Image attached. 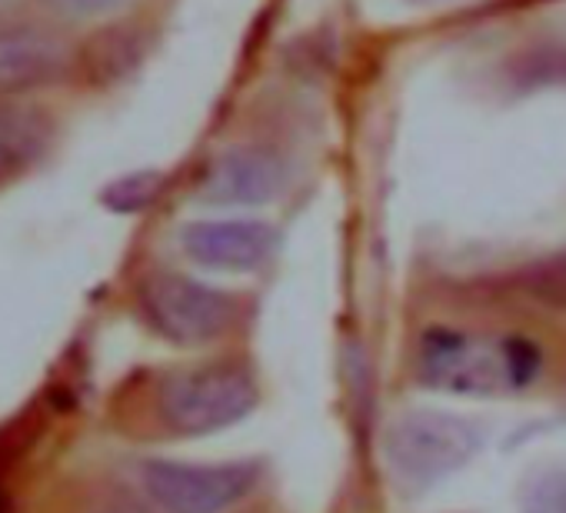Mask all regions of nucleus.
Masks as SVG:
<instances>
[{
    "label": "nucleus",
    "instance_id": "obj_10",
    "mask_svg": "<svg viewBox=\"0 0 566 513\" xmlns=\"http://www.w3.org/2000/svg\"><path fill=\"white\" fill-rule=\"evenodd\" d=\"M137 41L124 31H104L97 38H91L81 51V67L91 74V81H107L124 74L127 61L134 57Z\"/></svg>",
    "mask_w": 566,
    "mask_h": 513
},
{
    "label": "nucleus",
    "instance_id": "obj_1",
    "mask_svg": "<svg viewBox=\"0 0 566 513\" xmlns=\"http://www.w3.org/2000/svg\"><path fill=\"white\" fill-rule=\"evenodd\" d=\"M413 374L423 387L453 397H516L543 374V350L523 334H483L427 327L413 347Z\"/></svg>",
    "mask_w": 566,
    "mask_h": 513
},
{
    "label": "nucleus",
    "instance_id": "obj_13",
    "mask_svg": "<svg viewBox=\"0 0 566 513\" xmlns=\"http://www.w3.org/2000/svg\"><path fill=\"white\" fill-rule=\"evenodd\" d=\"M523 513H566V470L539 473L523 493Z\"/></svg>",
    "mask_w": 566,
    "mask_h": 513
},
{
    "label": "nucleus",
    "instance_id": "obj_2",
    "mask_svg": "<svg viewBox=\"0 0 566 513\" xmlns=\"http://www.w3.org/2000/svg\"><path fill=\"white\" fill-rule=\"evenodd\" d=\"M260 400L256 377L237 360H200L157 380L154 413L174 437H203L240 423Z\"/></svg>",
    "mask_w": 566,
    "mask_h": 513
},
{
    "label": "nucleus",
    "instance_id": "obj_5",
    "mask_svg": "<svg viewBox=\"0 0 566 513\" xmlns=\"http://www.w3.org/2000/svg\"><path fill=\"white\" fill-rule=\"evenodd\" d=\"M140 486L160 513H227L256 483L260 467L250 460L233 463H180L144 460Z\"/></svg>",
    "mask_w": 566,
    "mask_h": 513
},
{
    "label": "nucleus",
    "instance_id": "obj_8",
    "mask_svg": "<svg viewBox=\"0 0 566 513\" xmlns=\"http://www.w3.org/2000/svg\"><path fill=\"white\" fill-rule=\"evenodd\" d=\"M283 187L287 167L263 147H230L217 154L200 177V197L220 207H256L273 200Z\"/></svg>",
    "mask_w": 566,
    "mask_h": 513
},
{
    "label": "nucleus",
    "instance_id": "obj_15",
    "mask_svg": "<svg viewBox=\"0 0 566 513\" xmlns=\"http://www.w3.org/2000/svg\"><path fill=\"white\" fill-rule=\"evenodd\" d=\"M107 513H144V510H134V506H114V510H107Z\"/></svg>",
    "mask_w": 566,
    "mask_h": 513
},
{
    "label": "nucleus",
    "instance_id": "obj_16",
    "mask_svg": "<svg viewBox=\"0 0 566 513\" xmlns=\"http://www.w3.org/2000/svg\"><path fill=\"white\" fill-rule=\"evenodd\" d=\"M4 4H11V0H0V8H4Z\"/></svg>",
    "mask_w": 566,
    "mask_h": 513
},
{
    "label": "nucleus",
    "instance_id": "obj_12",
    "mask_svg": "<svg viewBox=\"0 0 566 513\" xmlns=\"http://www.w3.org/2000/svg\"><path fill=\"white\" fill-rule=\"evenodd\" d=\"M160 190V177L157 174H130L124 180H117L107 193H104V203L120 210V213H134L140 207H147Z\"/></svg>",
    "mask_w": 566,
    "mask_h": 513
},
{
    "label": "nucleus",
    "instance_id": "obj_7",
    "mask_svg": "<svg viewBox=\"0 0 566 513\" xmlns=\"http://www.w3.org/2000/svg\"><path fill=\"white\" fill-rule=\"evenodd\" d=\"M71 71L67 41L41 24H0V97H21L57 84Z\"/></svg>",
    "mask_w": 566,
    "mask_h": 513
},
{
    "label": "nucleus",
    "instance_id": "obj_3",
    "mask_svg": "<svg viewBox=\"0 0 566 513\" xmlns=\"http://www.w3.org/2000/svg\"><path fill=\"white\" fill-rule=\"evenodd\" d=\"M486 440L483 423L443 410H413L397 417L384 433L387 470L400 490L420 493L463 463H470Z\"/></svg>",
    "mask_w": 566,
    "mask_h": 513
},
{
    "label": "nucleus",
    "instance_id": "obj_9",
    "mask_svg": "<svg viewBox=\"0 0 566 513\" xmlns=\"http://www.w3.org/2000/svg\"><path fill=\"white\" fill-rule=\"evenodd\" d=\"M51 137L54 124L41 107L0 97V180L31 170L48 154Z\"/></svg>",
    "mask_w": 566,
    "mask_h": 513
},
{
    "label": "nucleus",
    "instance_id": "obj_14",
    "mask_svg": "<svg viewBox=\"0 0 566 513\" xmlns=\"http://www.w3.org/2000/svg\"><path fill=\"white\" fill-rule=\"evenodd\" d=\"M51 8L64 11V14H77V18H94V14H107L124 8L127 0H48Z\"/></svg>",
    "mask_w": 566,
    "mask_h": 513
},
{
    "label": "nucleus",
    "instance_id": "obj_11",
    "mask_svg": "<svg viewBox=\"0 0 566 513\" xmlns=\"http://www.w3.org/2000/svg\"><path fill=\"white\" fill-rule=\"evenodd\" d=\"M523 291L549 311H566V250H559L556 256H549V261L536 264L523 278Z\"/></svg>",
    "mask_w": 566,
    "mask_h": 513
},
{
    "label": "nucleus",
    "instance_id": "obj_4",
    "mask_svg": "<svg viewBox=\"0 0 566 513\" xmlns=\"http://www.w3.org/2000/svg\"><path fill=\"white\" fill-rule=\"evenodd\" d=\"M147 327L177 347H207L227 337L240 317V301L220 287L177 271H154L137 287Z\"/></svg>",
    "mask_w": 566,
    "mask_h": 513
},
{
    "label": "nucleus",
    "instance_id": "obj_6",
    "mask_svg": "<svg viewBox=\"0 0 566 513\" xmlns=\"http://www.w3.org/2000/svg\"><path fill=\"white\" fill-rule=\"evenodd\" d=\"M280 233L263 220H193L180 247L193 264L220 274H253L276 253Z\"/></svg>",
    "mask_w": 566,
    "mask_h": 513
}]
</instances>
